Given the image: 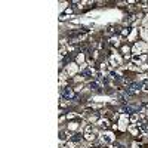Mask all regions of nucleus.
Instances as JSON below:
<instances>
[{"label":"nucleus","mask_w":148,"mask_h":148,"mask_svg":"<svg viewBox=\"0 0 148 148\" xmlns=\"http://www.w3.org/2000/svg\"><path fill=\"white\" fill-rule=\"evenodd\" d=\"M62 95H64V98H68V99L74 98V93H73V91H71L70 87H67V89H64V92H62Z\"/></svg>","instance_id":"obj_1"},{"label":"nucleus","mask_w":148,"mask_h":148,"mask_svg":"<svg viewBox=\"0 0 148 148\" xmlns=\"http://www.w3.org/2000/svg\"><path fill=\"white\" fill-rule=\"evenodd\" d=\"M91 87H93V89H96V91H98V89H99V84H98V83H91Z\"/></svg>","instance_id":"obj_2"}]
</instances>
